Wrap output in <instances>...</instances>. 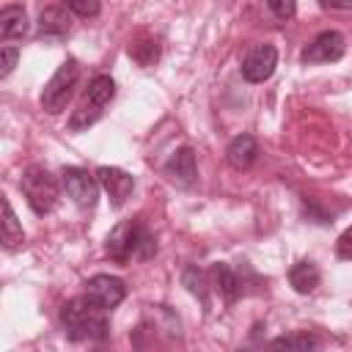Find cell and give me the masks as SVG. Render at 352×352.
Instances as JSON below:
<instances>
[{
    "label": "cell",
    "mask_w": 352,
    "mask_h": 352,
    "mask_svg": "<svg viewBox=\"0 0 352 352\" xmlns=\"http://www.w3.org/2000/svg\"><path fill=\"white\" fill-rule=\"evenodd\" d=\"M104 253L116 264H129L132 258L148 261L157 253V236L146 226L143 217L121 220L104 239Z\"/></svg>",
    "instance_id": "obj_1"
},
{
    "label": "cell",
    "mask_w": 352,
    "mask_h": 352,
    "mask_svg": "<svg viewBox=\"0 0 352 352\" xmlns=\"http://www.w3.org/2000/svg\"><path fill=\"white\" fill-rule=\"evenodd\" d=\"M58 322L69 341H104L110 336L107 311L99 308L91 297H72L60 305Z\"/></svg>",
    "instance_id": "obj_2"
},
{
    "label": "cell",
    "mask_w": 352,
    "mask_h": 352,
    "mask_svg": "<svg viewBox=\"0 0 352 352\" xmlns=\"http://www.w3.org/2000/svg\"><path fill=\"white\" fill-rule=\"evenodd\" d=\"M19 190L28 201V206L33 209V214L44 217L55 209L58 198H60V187H58V179L52 176L50 168L44 165H28L19 176Z\"/></svg>",
    "instance_id": "obj_3"
},
{
    "label": "cell",
    "mask_w": 352,
    "mask_h": 352,
    "mask_svg": "<svg viewBox=\"0 0 352 352\" xmlns=\"http://www.w3.org/2000/svg\"><path fill=\"white\" fill-rule=\"evenodd\" d=\"M113 96H116V80H113L110 74H96V77L88 82V91H85L82 104L72 113L69 129H72V132H82V129L94 126V124L102 118L104 107L113 102Z\"/></svg>",
    "instance_id": "obj_4"
},
{
    "label": "cell",
    "mask_w": 352,
    "mask_h": 352,
    "mask_svg": "<svg viewBox=\"0 0 352 352\" xmlns=\"http://www.w3.org/2000/svg\"><path fill=\"white\" fill-rule=\"evenodd\" d=\"M80 74H82L80 63H77L74 58H69V60H63V63L55 69V74L47 80V85H44V91H41V107H44L50 116H58V113L66 110V104L72 102L74 88H77V82H80Z\"/></svg>",
    "instance_id": "obj_5"
},
{
    "label": "cell",
    "mask_w": 352,
    "mask_h": 352,
    "mask_svg": "<svg viewBox=\"0 0 352 352\" xmlns=\"http://www.w3.org/2000/svg\"><path fill=\"white\" fill-rule=\"evenodd\" d=\"M60 184L66 195L80 206V209H94L99 201V179L96 173H88L85 168L69 165L60 170Z\"/></svg>",
    "instance_id": "obj_6"
},
{
    "label": "cell",
    "mask_w": 352,
    "mask_h": 352,
    "mask_svg": "<svg viewBox=\"0 0 352 352\" xmlns=\"http://www.w3.org/2000/svg\"><path fill=\"white\" fill-rule=\"evenodd\" d=\"M346 52V38L338 30H322L319 36L311 38V44L302 50V63L314 66V63H333L338 58H344Z\"/></svg>",
    "instance_id": "obj_7"
},
{
    "label": "cell",
    "mask_w": 352,
    "mask_h": 352,
    "mask_svg": "<svg viewBox=\"0 0 352 352\" xmlns=\"http://www.w3.org/2000/svg\"><path fill=\"white\" fill-rule=\"evenodd\" d=\"M85 297H91L99 308L113 311L116 305L124 302V297H126V283H124L121 278H116V275L99 272V275H94V278L85 280Z\"/></svg>",
    "instance_id": "obj_8"
},
{
    "label": "cell",
    "mask_w": 352,
    "mask_h": 352,
    "mask_svg": "<svg viewBox=\"0 0 352 352\" xmlns=\"http://www.w3.org/2000/svg\"><path fill=\"white\" fill-rule=\"evenodd\" d=\"M275 66H278V50H275V44H256L242 58V77L248 82H264V80L272 77Z\"/></svg>",
    "instance_id": "obj_9"
},
{
    "label": "cell",
    "mask_w": 352,
    "mask_h": 352,
    "mask_svg": "<svg viewBox=\"0 0 352 352\" xmlns=\"http://www.w3.org/2000/svg\"><path fill=\"white\" fill-rule=\"evenodd\" d=\"M96 179H99V187L110 195V204L118 209L126 204V198L132 195L135 190V176L121 170V168H113V165H102L96 168Z\"/></svg>",
    "instance_id": "obj_10"
},
{
    "label": "cell",
    "mask_w": 352,
    "mask_h": 352,
    "mask_svg": "<svg viewBox=\"0 0 352 352\" xmlns=\"http://www.w3.org/2000/svg\"><path fill=\"white\" fill-rule=\"evenodd\" d=\"M209 283H212V289L228 305L236 302L245 294V278L239 275V270H234L231 264H223V261H217V264L209 267Z\"/></svg>",
    "instance_id": "obj_11"
},
{
    "label": "cell",
    "mask_w": 352,
    "mask_h": 352,
    "mask_svg": "<svg viewBox=\"0 0 352 352\" xmlns=\"http://www.w3.org/2000/svg\"><path fill=\"white\" fill-rule=\"evenodd\" d=\"M72 30V14L66 6H44L38 11V30L36 36L44 41H58Z\"/></svg>",
    "instance_id": "obj_12"
},
{
    "label": "cell",
    "mask_w": 352,
    "mask_h": 352,
    "mask_svg": "<svg viewBox=\"0 0 352 352\" xmlns=\"http://www.w3.org/2000/svg\"><path fill=\"white\" fill-rule=\"evenodd\" d=\"M165 176H168L170 182H176L179 187H190V184H195V179H198L195 151H192L190 146L176 148V151L168 157V162H165Z\"/></svg>",
    "instance_id": "obj_13"
},
{
    "label": "cell",
    "mask_w": 352,
    "mask_h": 352,
    "mask_svg": "<svg viewBox=\"0 0 352 352\" xmlns=\"http://www.w3.org/2000/svg\"><path fill=\"white\" fill-rule=\"evenodd\" d=\"M256 157H258V143H256V138L248 135V132L236 135V138L226 146V162H228L234 170H248V168L256 162Z\"/></svg>",
    "instance_id": "obj_14"
},
{
    "label": "cell",
    "mask_w": 352,
    "mask_h": 352,
    "mask_svg": "<svg viewBox=\"0 0 352 352\" xmlns=\"http://www.w3.org/2000/svg\"><path fill=\"white\" fill-rule=\"evenodd\" d=\"M264 352H319V336L311 330H297L286 336H275Z\"/></svg>",
    "instance_id": "obj_15"
},
{
    "label": "cell",
    "mask_w": 352,
    "mask_h": 352,
    "mask_svg": "<svg viewBox=\"0 0 352 352\" xmlns=\"http://www.w3.org/2000/svg\"><path fill=\"white\" fill-rule=\"evenodd\" d=\"M28 33V11L25 6L8 3L0 8V38L3 41H16Z\"/></svg>",
    "instance_id": "obj_16"
},
{
    "label": "cell",
    "mask_w": 352,
    "mask_h": 352,
    "mask_svg": "<svg viewBox=\"0 0 352 352\" xmlns=\"http://www.w3.org/2000/svg\"><path fill=\"white\" fill-rule=\"evenodd\" d=\"M319 280H322V272H319V267H316L314 261H308V258L292 264V270H289V283H292V289H294L297 294H311V292L319 286Z\"/></svg>",
    "instance_id": "obj_17"
},
{
    "label": "cell",
    "mask_w": 352,
    "mask_h": 352,
    "mask_svg": "<svg viewBox=\"0 0 352 352\" xmlns=\"http://www.w3.org/2000/svg\"><path fill=\"white\" fill-rule=\"evenodd\" d=\"M22 242H25V231L11 209V201L6 198L3 201V245H6V250H16Z\"/></svg>",
    "instance_id": "obj_18"
},
{
    "label": "cell",
    "mask_w": 352,
    "mask_h": 352,
    "mask_svg": "<svg viewBox=\"0 0 352 352\" xmlns=\"http://www.w3.org/2000/svg\"><path fill=\"white\" fill-rule=\"evenodd\" d=\"M129 58L138 63V66H154L157 58H160V44L154 38H138L129 44Z\"/></svg>",
    "instance_id": "obj_19"
},
{
    "label": "cell",
    "mask_w": 352,
    "mask_h": 352,
    "mask_svg": "<svg viewBox=\"0 0 352 352\" xmlns=\"http://www.w3.org/2000/svg\"><path fill=\"white\" fill-rule=\"evenodd\" d=\"M182 280H184V286H187L195 297H201V300L206 302V286H212V283H209V272H204V270H198L195 264H190V267L184 270Z\"/></svg>",
    "instance_id": "obj_20"
},
{
    "label": "cell",
    "mask_w": 352,
    "mask_h": 352,
    "mask_svg": "<svg viewBox=\"0 0 352 352\" xmlns=\"http://www.w3.org/2000/svg\"><path fill=\"white\" fill-rule=\"evenodd\" d=\"M16 60H19V47L3 44V47H0V80H6V77L14 72Z\"/></svg>",
    "instance_id": "obj_21"
},
{
    "label": "cell",
    "mask_w": 352,
    "mask_h": 352,
    "mask_svg": "<svg viewBox=\"0 0 352 352\" xmlns=\"http://www.w3.org/2000/svg\"><path fill=\"white\" fill-rule=\"evenodd\" d=\"M267 11H270L278 22H286V19H292V16L297 14V6H294L292 0H270V3H267Z\"/></svg>",
    "instance_id": "obj_22"
},
{
    "label": "cell",
    "mask_w": 352,
    "mask_h": 352,
    "mask_svg": "<svg viewBox=\"0 0 352 352\" xmlns=\"http://www.w3.org/2000/svg\"><path fill=\"white\" fill-rule=\"evenodd\" d=\"M66 8H69L72 14H77V16H82V19L96 16V14L102 11V6H99L96 0H69V3H66Z\"/></svg>",
    "instance_id": "obj_23"
},
{
    "label": "cell",
    "mask_w": 352,
    "mask_h": 352,
    "mask_svg": "<svg viewBox=\"0 0 352 352\" xmlns=\"http://www.w3.org/2000/svg\"><path fill=\"white\" fill-rule=\"evenodd\" d=\"M336 256L344 258V261H352V226L338 236V242H336Z\"/></svg>",
    "instance_id": "obj_24"
},
{
    "label": "cell",
    "mask_w": 352,
    "mask_h": 352,
    "mask_svg": "<svg viewBox=\"0 0 352 352\" xmlns=\"http://www.w3.org/2000/svg\"><path fill=\"white\" fill-rule=\"evenodd\" d=\"M322 8H333V11H352V3H333V0H322Z\"/></svg>",
    "instance_id": "obj_25"
}]
</instances>
